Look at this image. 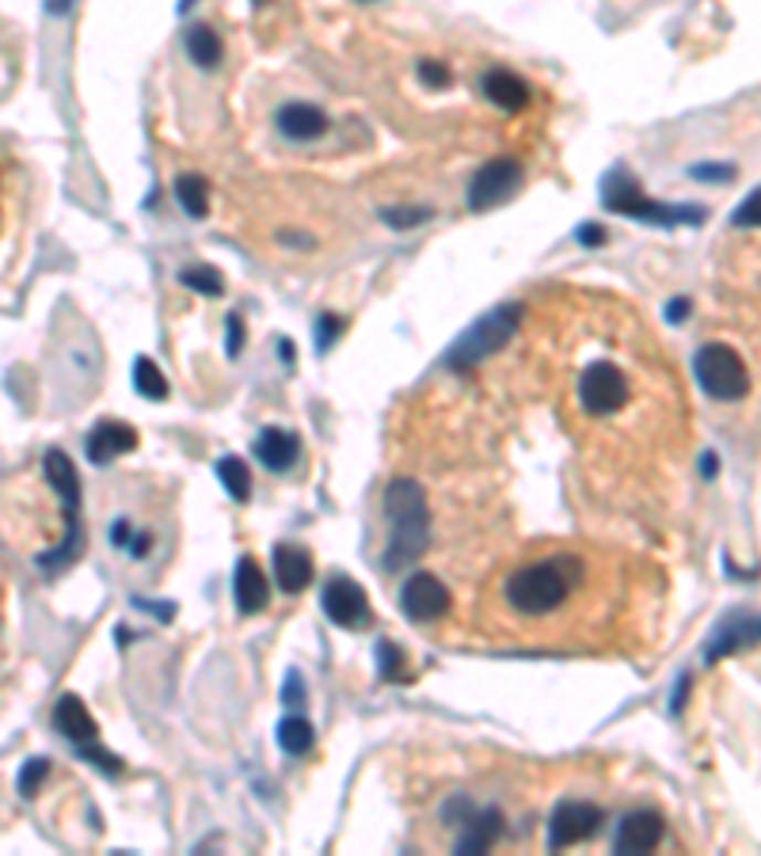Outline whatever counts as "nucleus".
Masks as SVG:
<instances>
[{
    "label": "nucleus",
    "instance_id": "obj_1",
    "mask_svg": "<svg viewBox=\"0 0 761 856\" xmlns=\"http://www.w3.org/2000/svg\"><path fill=\"white\" fill-rule=\"evenodd\" d=\"M583 579L586 563L575 552H549L526 560L503 575V613L510 621H552L571 602V594Z\"/></svg>",
    "mask_w": 761,
    "mask_h": 856
},
{
    "label": "nucleus",
    "instance_id": "obj_2",
    "mask_svg": "<svg viewBox=\"0 0 761 856\" xmlns=\"http://www.w3.org/2000/svg\"><path fill=\"white\" fill-rule=\"evenodd\" d=\"M384 518H389V548H384V571H400L431 545V507L423 487L412 479H392L384 492Z\"/></svg>",
    "mask_w": 761,
    "mask_h": 856
},
{
    "label": "nucleus",
    "instance_id": "obj_3",
    "mask_svg": "<svg viewBox=\"0 0 761 856\" xmlns=\"http://www.w3.org/2000/svg\"><path fill=\"white\" fill-rule=\"evenodd\" d=\"M602 205L613 213H628L636 221L647 225H705L708 210L705 205H670V202H655L640 191V183L628 171H610L602 183Z\"/></svg>",
    "mask_w": 761,
    "mask_h": 856
},
{
    "label": "nucleus",
    "instance_id": "obj_4",
    "mask_svg": "<svg viewBox=\"0 0 761 856\" xmlns=\"http://www.w3.org/2000/svg\"><path fill=\"white\" fill-rule=\"evenodd\" d=\"M42 473H46V484L54 487V495L62 499L65 510V537L54 552L39 556L42 571L65 568L76 552H81V476H76V465L65 457L62 450H46L42 453Z\"/></svg>",
    "mask_w": 761,
    "mask_h": 856
},
{
    "label": "nucleus",
    "instance_id": "obj_5",
    "mask_svg": "<svg viewBox=\"0 0 761 856\" xmlns=\"http://www.w3.org/2000/svg\"><path fill=\"white\" fill-rule=\"evenodd\" d=\"M521 316H526V308H521L518 302H507V305L492 308V313L480 316V320H476L473 328L465 331V336L453 342V350L446 355V366H450V370H473V366H480L484 358L499 355V350L507 347L510 339H515Z\"/></svg>",
    "mask_w": 761,
    "mask_h": 856
},
{
    "label": "nucleus",
    "instance_id": "obj_6",
    "mask_svg": "<svg viewBox=\"0 0 761 856\" xmlns=\"http://www.w3.org/2000/svg\"><path fill=\"white\" fill-rule=\"evenodd\" d=\"M693 377L697 384L708 392L712 400H723V404H734L750 392V373L747 362L734 347L727 342H705V347L693 355Z\"/></svg>",
    "mask_w": 761,
    "mask_h": 856
},
{
    "label": "nucleus",
    "instance_id": "obj_7",
    "mask_svg": "<svg viewBox=\"0 0 761 856\" xmlns=\"http://www.w3.org/2000/svg\"><path fill=\"white\" fill-rule=\"evenodd\" d=\"M579 404L590 419H610L628 404V377L621 373L617 362L598 358L579 377Z\"/></svg>",
    "mask_w": 761,
    "mask_h": 856
},
{
    "label": "nucleus",
    "instance_id": "obj_8",
    "mask_svg": "<svg viewBox=\"0 0 761 856\" xmlns=\"http://www.w3.org/2000/svg\"><path fill=\"white\" fill-rule=\"evenodd\" d=\"M521 176H526V168H521L515 157L487 160V165L473 176V183H468V210L484 213V210H492V205L507 202L521 187Z\"/></svg>",
    "mask_w": 761,
    "mask_h": 856
},
{
    "label": "nucleus",
    "instance_id": "obj_9",
    "mask_svg": "<svg viewBox=\"0 0 761 856\" xmlns=\"http://www.w3.org/2000/svg\"><path fill=\"white\" fill-rule=\"evenodd\" d=\"M324 613H328L331 624H339V628H370L373 621V610H370V598H366V590L358 586V582H350L343 575L328 579V586H324Z\"/></svg>",
    "mask_w": 761,
    "mask_h": 856
},
{
    "label": "nucleus",
    "instance_id": "obj_10",
    "mask_svg": "<svg viewBox=\"0 0 761 856\" xmlns=\"http://www.w3.org/2000/svg\"><path fill=\"white\" fill-rule=\"evenodd\" d=\"M761 644V613H731L720 621V628L712 632L705 647V663H723V658L739 655L747 647H758Z\"/></svg>",
    "mask_w": 761,
    "mask_h": 856
},
{
    "label": "nucleus",
    "instance_id": "obj_11",
    "mask_svg": "<svg viewBox=\"0 0 761 856\" xmlns=\"http://www.w3.org/2000/svg\"><path fill=\"white\" fill-rule=\"evenodd\" d=\"M400 610H404L408 621L431 624L450 610V590L442 586V579L419 571V575H412L400 586Z\"/></svg>",
    "mask_w": 761,
    "mask_h": 856
},
{
    "label": "nucleus",
    "instance_id": "obj_12",
    "mask_svg": "<svg viewBox=\"0 0 761 856\" xmlns=\"http://www.w3.org/2000/svg\"><path fill=\"white\" fill-rule=\"evenodd\" d=\"M602 829V807L594 803H560L549 822V849H571Z\"/></svg>",
    "mask_w": 761,
    "mask_h": 856
},
{
    "label": "nucleus",
    "instance_id": "obj_13",
    "mask_svg": "<svg viewBox=\"0 0 761 856\" xmlns=\"http://www.w3.org/2000/svg\"><path fill=\"white\" fill-rule=\"evenodd\" d=\"M666 834V822L658 811H632L624 815L621 829H617V853H628V856H640V853H652Z\"/></svg>",
    "mask_w": 761,
    "mask_h": 856
},
{
    "label": "nucleus",
    "instance_id": "obj_14",
    "mask_svg": "<svg viewBox=\"0 0 761 856\" xmlns=\"http://www.w3.org/2000/svg\"><path fill=\"white\" fill-rule=\"evenodd\" d=\"M130 450H138V431H134L130 423H123V419H104V423L92 426L88 457L96 461V465L123 457V453H130Z\"/></svg>",
    "mask_w": 761,
    "mask_h": 856
},
{
    "label": "nucleus",
    "instance_id": "obj_15",
    "mask_svg": "<svg viewBox=\"0 0 761 856\" xmlns=\"http://www.w3.org/2000/svg\"><path fill=\"white\" fill-rule=\"evenodd\" d=\"M54 727H57V731H62L70 742H76V750H81V747H92V742H96V735H99L96 719H92V712L84 708V700L76 697V693H65V697L57 700V708H54Z\"/></svg>",
    "mask_w": 761,
    "mask_h": 856
},
{
    "label": "nucleus",
    "instance_id": "obj_16",
    "mask_svg": "<svg viewBox=\"0 0 761 856\" xmlns=\"http://www.w3.org/2000/svg\"><path fill=\"white\" fill-rule=\"evenodd\" d=\"M480 88L495 107L510 110V115H515V110H526L529 99H533V88H529L518 73H510V68H487Z\"/></svg>",
    "mask_w": 761,
    "mask_h": 856
},
{
    "label": "nucleus",
    "instance_id": "obj_17",
    "mask_svg": "<svg viewBox=\"0 0 761 856\" xmlns=\"http://www.w3.org/2000/svg\"><path fill=\"white\" fill-rule=\"evenodd\" d=\"M233 598H236V610H241L244 616L267 610V598H271V586H267V575H263V568L252 560V556H244L241 563H236V575H233Z\"/></svg>",
    "mask_w": 761,
    "mask_h": 856
},
{
    "label": "nucleus",
    "instance_id": "obj_18",
    "mask_svg": "<svg viewBox=\"0 0 761 856\" xmlns=\"http://www.w3.org/2000/svg\"><path fill=\"white\" fill-rule=\"evenodd\" d=\"M278 130L289 141H316V137L328 134V115L313 103H286L278 110Z\"/></svg>",
    "mask_w": 761,
    "mask_h": 856
},
{
    "label": "nucleus",
    "instance_id": "obj_19",
    "mask_svg": "<svg viewBox=\"0 0 761 856\" xmlns=\"http://www.w3.org/2000/svg\"><path fill=\"white\" fill-rule=\"evenodd\" d=\"M275 579L286 594H302L313 582V556L302 545H278L275 548Z\"/></svg>",
    "mask_w": 761,
    "mask_h": 856
},
{
    "label": "nucleus",
    "instance_id": "obj_20",
    "mask_svg": "<svg viewBox=\"0 0 761 856\" xmlns=\"http://www.w3.org/2000/svg\"><path fill=\"white\" fill-rule=\"evenodd\" d=\"M255 457H260V465L271 468V473H286L297 457V438L289 431H282V426H267V431L255 438Z\"/></svg>",
    "mask_w": 761,
    "mask_h": 856
},
{
    "label": "nucleus",
    "instance_id": "obj_21",
    "mask_svg": "<svg viewBox=\"0 0 761 856\" xmlns=\"http://www.w3.org/2000/svg\"><path fill=\"white\" fill-rule=\"evenodd\" d=\"M503 834V815L495 807L480 811L461 826V837H457V853H487Z\"/></svg>",
    "mask_w": 761,
    "mask_h": 856
},
{
    "label": "nucleus",
    "instance_id": "obj_22",
    "mask_svg": "<svg viewBox=\"0 0 761 856\" xmlns=\"http://www.w3.org/2000/svg\"><path fill=\"white\" fill-rule=\"evenodd\" d=\"M187 54L199 68H218L225 46H221L218 31L207 28V23H194V28H187Z\"/></svg>",
    "mask_w": 761,
    "mask_h": 856
},
{
    "label": "nucleus",
    "instance_id": "obj_23",
    "mask_svg": "<svg viewBox=\"0 0 761 856\" xmlns=\"http://www.w3.org/2000/svg\"><path fill=\"white\" fill-rule=\"evenodd\" d=\"M313 742H316V731H313L309 719H302V716L282 719V727H278V747L286 750L289 758H302V753H309Z\"/></svg>",
    "mask_w": 761,
    "mask_h": 856
},
{
    "label": "nucleus",
    "instance_id": "obj_24",
    "mask_svg": "<svg viewBox=\"0 0 761 856\" xmlns=\"http://www.w3.org/2000/svg\"><path fill=\"white\" fill-rule=\"evenodd\" d=\"M218 476H221V484H225V492L233 495L236 503H247L252 499V468L244 465L241 457H221L218 461Z\"/></svg>",
    "mask_w": 761,
    "mask_h": 856
},
{
    "label": "nucleus",
    "instance_id": "obj_25",
    "mask_svg": "<svg viewBox=\"0 0 761 856\" xmlns=\"http://www.w3.org/2000/svg\"><path fill=\"white\" fill-rule=\"evenodd\" d=\"M176 199L191 218H207L210 213V187L202 176H179L176 179Z\"/></svg>",
    "mask_w": 761,
    "mask_h": 856
},
{
    "label": "nucleus",
    "instance_id": "obj_26",
    "mask_svg": "<svg viewBox=\"0 0 761 856\" xmlns=\"http://www.w3.org/2000/svg\"><path fill=\"white\" fill-rule=\"evenodd\" d=\"M179 282H183L187 289H194V294H202V297L225 294V278H221L218 267H210V263H191V267H183L179 271Z\"/></svg>",
    "mask_w": 761,
    "mask_h": 856
},
{
    "label": "nucleus",
    "instance_id": "obj_27",
    "mask_svg": "<svg viewBox=\"0 0 761 856\" xmlns=\"http://www.w3.org/2000/svg\"><path fill=\"white\" fill-rule=\"evenodd\" d=\"M134 384L145 400H168V377L160 373V366L152 358H138L134 362Z\"/></svg>",
    "mask_w": 761,
    "mask_h": 856
},
{
    "label": "nucleus",
    "instance_id": "obj_28",
    "mask_svg": "<svg viewBox=\"0 0 761 856\" xmlns=\"http://www.w3.org/2000/svg\"><path fill=\"white\" fill-rule=\"evenodd\" d=\"M434 218L431 205H389L381 210V221L389 229H415V225H426Z\"/></svg>",
    "mask_w": 761,
    "mask_h": 856
},
{
    "label": "nucleus",
    "instance_id": "obj_29",
    "mask_svg": "<svg viewBox=\"0 0 761 856\" xmlns=\"http://www.w3.org/2000/svg\"><path fill=\"white\" fill-rule=\"evenodd\" d=\"M378 666H381L384 681H404L408 678V655L392 644V640H381L378 644Z\"/></svg>",
    "mask_w": 761,
    "mask_h": 856
},
{
    "label": "nucleus",
    "instance_id": "obj_30",
    "mask_svg": "<svg viewBox=\"0 0 761 856\" xmlns=\"http://www.w3.org/2000/svg\"><path fill=\"white\" fill-rule=\"evenodd\" d=\"M343 331H347V320H343V316H336V313H320V320H316V350L336 347Z\"/></svg>",
    "mask_w": 761,
    "mask_h": 856
},
{
    "label": "nucleus",
    "instance_id": "obj_31",
    "mask_svg": "<svg viewBox=\"0 0 761 856\" xmlns=\"http://www.w3.org/2000/svg\"><path fill=\"white\" fill-rule=\"evenodd\" d=\"M46 776H50V761L46 758H31L28 765H23V773H20V795H23V800H35L39 784L46 781Z\"/></svg>",
    "mask_w": 761,
    "mask_h": 856
},
{
    "label": "nucleus",
    "instance_id": "obj_32",
    "mask_svg": "<svg viewBox=\"0 0 761 856\" xmlns=\"http://www.w3.org/2000/svg\"><path fill=\"white\" fill-rule=\"evenodd\" d=\"M731 225H739V229H761V187H758V191H750L747 199L734 205Z\"/></svg>",
    "mask_w": 761,
    "mask_h": 856
},
{
    "label": "nucleus",
    "instance_id": "obj_33",
    "mask_svg": "<svg viewBox=\"0 0 761 856\" xmlns=\"http://www.w3.org/2000/svg\"><path fill=\"white\" fill-rule=\"evenodd\" d=\"M419 81H423L426 88H446V84L453 81V73H450V65L426 57V62H419Z\"/></svg>",
    "mask_w": 761,
    "mask_h": 856
},
{
    "label": "nucleus",
    "instance_id": "obj_34",
    "mask_svg": "<svg viewBox=\"0 0 761 856\" xmlns=\"http://www.w3.org/2000/svg\"><path fill=\"white\" fill-rule=\"evenodd\" d=\"M241 347H244V320H241V313H233L229 316V342H225L229 358L241 355Z\"/></svg>",
    "mask_w": 761,
    "mask_h": 856
},
{
    "label": "nucleus",
    "instance_id": "obj_35",
    "mask_svg": "<svg viewBox=\"0 0 761 856\" xmlns=\"http://www.w3.org/2000/svg\"><path fill=\"white\" fill-rule=\"evenodd\" d=\"M693 179H734V165H697L689 168Z\"/></svg>",
    "mask_w": 761,
    "mask_h": 856
},
{
    "label": "nucleus",
    "instance_id": "obj_36",
    "mask_svg": "<svg viewBox=\"0 0 761 856\" xmlns=\"http://www.w3.org/2000/svg\"><path fill=\"white\" fill-rule=\"evenodd\" d=\"M579 240H583L586 247H598L605 240V229L602 225H594V221H586V225H579V233H575Z\"/></svg>",
    "mask_w": 761,
    "mask_h": 856
},
{
    "label": "nucleus",
    "instance_id": "obj_37",
    "mask_svg": "<svg viewBox=\"0 0 761 856\" xmlns=\"http://www.w3.org/2000/svg\"><path fill=\"white\" fill-rule=\"evenodd\" d=\"M689 316V297H674L670 305H666V320L670 324H681Z\"/></svg>",
    "mask_w": 761,
    "mask_h": 856
},
{
    "label": "nucleus",
    "instance_id": "obj_38",
    "mask_svg": "<svg viewBox=\"0 0 761 856\" xmlns=\"http://www.w3.org/2000/svg\"><path fill=\"white\" fill-rule=\"evenodd\" d=\"M289 697H294V705H302V700H305V685H302V674H289V678H286V700Z\"/></svg>",
    "mask_w": 761,
    "mask_h": 856
},
{
    "label": "nucleus",
    "instance_id": "obj_39",
    "mask_svg": "<svg viewBox=\"0 0 761 856\" xmlns=\"http://www.w3.org/2000/svg\"><path fill=\"white\" fill-rule=\"evenodd\" d=\"M700 473H705V479H712L716 473H720V461H716V453H705V461H700Z\"/></svg>",
    "mask_w": 761,
    "mask_h": 856
},
{
    "label": "nucleus",
    "instance_id": "obj_40",
    "mask_svg": "<svg viewBox=\"0 0 761 856\" xmlns=\"http://www.w3.org/2000/svg\"><path fill=\"white\" fill-rule=\"evenodd\" d=\"M278 355L286 358V362H294V342H286V339H282V342H278Z\"/></svg>",
    "mask_w": 761,
    "mask_h": 856
},
{
    "label": "nucleus",
    "instance_id": "obj_41",
    "mask_svg": "<svg viewBox=\"0 0 761 856\" xmlns=\"http://www.w3.org/2000/svg\"><path fill=\"white\" fill-rule=\"evenodd\" d=\"M191 4H194V0H179V12H187Z\"/></svg>",
    "mask_w": 761,
    "mask_h": 856
}]
</instances>
